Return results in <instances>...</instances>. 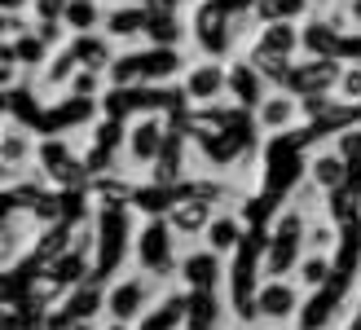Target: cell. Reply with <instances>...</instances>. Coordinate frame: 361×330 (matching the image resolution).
Listing matches in <instances>:
<instances>
[{"instance_id":"cell-9","label":"cell","mask_w":361,"mask_h":330,"mask_svg":"<svg viewBox=\"0 0 361 330\" xmlns=\"http://www.w3.org/2000/svg\"><path fill=\"white\" fill-rule=\"evenodd\" d=\"M40 220H35L31 212H5V225H0V264L13 269L23 264V255L35 251V243H40Z\"/></svg>"},{"instance_id":"cell-27","label":"cell","mask_w":361,"mask_h":330,"mask_svg":"<svg viewBox=\"0 0 361 330\" xmlns=\"http://www.w3.org/2000/svg\"><path fill=\"white\" fill-rule=\"evenodd\" d=\"M106 27V5L102 0H71L66 9V31L71 35H93Z\"/></svg>"},{"instance_id":"cell-26","label":"cell","mask_w":361,"mask_h":330,"mask_svg":"<svg viewBox=\"0 0 361 330\" xmlns=\"http://www.w3.org/2000/svg\"><path fill=\"white\" fill-rule=\"evenodd\" d=\"M247 62L256 66V75H260L269 88H286V84H291V71H295V62L274 58V53H264V49H256V44L247 49Z\"/></svg>"},{"instance_id":"cell-40","label":"cell","mask_w":361,"mask_h":330,"mask_svg":"<svg viewBox=\"0 0 361 330\" xmlns=\"http://www.w3.org/2000/svg\"><path fill=\"white\" fill-rule=\"evenodd\" d=\"M176 5H180V9H194V5H203V0H176Z\"/></svg>"},{"instance_id":"cell-42","label":"cell","mask_w":361,"mask_h":330,"mask_svg":"<svg viewBox=\"0 0 361 330\" xmlns=\"http://www.w3.org/2000/svg\"><path fill=\"white\" fill-rule=\"evenodd\" d=\"M274 330H291V326H274Z\"/></svg>"},{"instance_id":"cell-17","label":"cell","mask_w":361,"mask_h":330,"mask_svg":"<svg viewBox=\"0 0 361 330\" xmlns=\"http://www.w3.org/2000/svg\"><path fill=\"white\" fill-rule=\"evenodd\" d=\"M185 40H190L185 9H150V27H146V44L150 49H180Z\"/></svg>"},{"instance_id":"cell-39","label":"cell","mask_w":361,"mask_h":330,"mask_svg":"<svg viewBox=\"0 0 361 330\" xmlns=\"http://www.w3.org/2000/svg\"><path fill=\"white\" fill-rule=\"evenodd\" d=\"M344 9L353 18V31H361V0H344Z\"/></svg>"},{"instance_id":"cell-30","label":"cell","mask_w":361,"mask_h":330,"mask_svg":"<svg viewBox=\"0 0 361 330\" xmlns=\"http://www.w3.org/2000/svg\"><path fill=\"white\" fill-rule=\"evenodd\" d=\"M286 207H295V212H304L309 220H317V216H326V212H322V207H326V190H322L317 181L304 176L300 185H291V194H286Z\"/></svg>"},{"instance_id":"cell-12","label":"cell","mask_w":361,"mask_h":330,"mask_svg":"<svg viewBox=\"0 0 361 330\" xmlns=\"http://www.w3.org/2000/svg\"><path fill=\"white\" fill-rule=\"evenodd\" d=\"M146 27H150V9H141V5H123V0H115V5H106V35L119 44V49H128L137 40H146Z\"/></svg>"},{"instance_id":"cell-21","label":"cell","mask_w":361,"mask_h":330,"mask_svg":"<svg viewBox=\"0 0 361 330\" xmlns=\"http://www.w3.org/2000/svg\"><path fill=\"white\" fill-rule=\"evenodd\" d=\"M269 93V84L256 75V66H251L247 58L243 62H229V102L243 106V110H256Z\"/></svg>"},{"instance_id":"cell-10","label":"cell","mask_w":361,"mask_h":330,"mask_svg":"<svg viewBox=\"0 0 361 330\" xmlns=\"http://www.w3.org/2000/svg\"><path fill=\"white\" fill-rule=\"evenodd\" d=\"M300 308H304V291L295 282H286V278L282 282H260V291H256V322L282 326V322H295Z\"/></svg>"},{"instance_id":"cell-4","label":"cell","mask_w":361,"mask_h":330,"mask_svg":"<svg viewBox=\"0 0 361 330\" xmlns=\"http://www.w3.org/2000/svg\"><path fill=\"white\" fill-rule=\"evenodd\" d=\"M180 97H185L190 110H207V106H221L229 102V66L225 62H212V58H198L185 66L180 75Z\"/></svg>"},{"instance_id":"cell-16","label":"cell","mask_w":361,"mask_h":330,"mask_svg":"<svg viewBox=\"0 0 361 330\" xmlns=\"http://www.w3.org/2000/svg\"><path fill=\"white\" fill-rule=\"evenodd\" d=\"M71 53H75L80 71H102V75L119 62V44H115L106 31H93V35H71Z\"/></svg>"},{"instance_id":"cell-35","label":"cell","mask_w":361,"mask_h":330,"mask_svg":"<svg viewBox=\"0 0 361 330\" xmlns=\"http://www.w3.org/2000/svg\"><path fill=\"white\" fill-rule=\"evenodd\" d=\"M344 106L361 110V62H344V75H339V93H335Z\"/></svg>"},{"instance_id":"cell-41","label":"cell","mask_w":361,"mask_h":330,"mask_svg":"<svg viewBox=\"0 0 361 330\" xmlns=\"http://www.w3.org/2000/svg\"><path fill=\"white\" fill-rule=\"evenodd\" d=\"M106 330H128V326H106Z\"/></svg>"},{"instance_id":"cell-23","label":"cell","mask_w":361,"mask_h":330,"mask_svg":"<svg viewBox=\"0 0 361 330\" xmlns=\"http://www.w3.org/2000/svg\"><path fill=\"white\" fill-rule=\"evenodd\" d=\"M251 9H256V18H260V27H269V23H304V18H317V9H313V0H251Z\"/></svg>"},{"instance_id":"cell-1","label":"cell","mask_w":361,"mask_h":330,"mask_svg":"<svg viewBox=\"0 0 361 330\" xmlns=\"http://www.w3.org/2000/svg\"><path fill=\"white\" fill-rule=\"evenodd\" d=\"M185 243L172 233L168 216H154V220H141L133 229V260H137V273H146L154 282H176L180 278V251Z\"/></svg>"},{"instance_id":"cell-28","label":"cell","mask_w":361,"mask_h":330,"mask_svg":"<svg viewBox=\"0 0 361 330\" xmlns=\"http://www.w3.org/2000/svg\"><path fill=\"white\" fill-rule=\"evenodd\" d=\"M335 273H339V269H335L331 255H304V264H300V273H295V286L313 295V291H326V286L335 282Z\"/></svg>"},{"instance_id":"cell-38","label":"cell","mask_w":361,"mask_h":330,"mask_svg":"<svg viewBox=\"0 0 361 330\" xmlns=\"http://www.w3.org/2000/svg\"><path fill=\"white\" fill-rule=\"evenodd\" d=\"M339 62H361V31H348L339 40Z\"/></svg>"},{"instance_id":"cell-37","label":"cell","mask_w":361,"mask_h":330,"mask_svg":"<svg viewBox=\"0 0 361 330\" xmlns=\"http://www.w3.org/2000/svg\"><path fill=\"white\" fill-rule=\"evenodd\" d=\"M71 0H31V18L35 23H66Z\"/></svg>"},{"instance_id":"cell-24","label":"cell","mask_w":361,"mask_h":330,"mask_svg":"<svg viewBox=\"0 0 361 330\" xmlns=\"http://www.w3.org/2000/svg\"><path fill=\"white\" fill-rule=\"evenodd\" d=\"M62 308H66V313L71 317H75V322H93L97 313H106V282H84V286H75V291H71V295L62 300Z\"/></svg>"},{"instance_id":"cell-25","label":"cell","mask_w":361,"mask_h":330,"mask_svg":"<svg viewBox=\"0 0 361 330\" xmlns=\"http://www.w3.org/2000/svg\"><path fill=\"white\" fill-rule=\"evenodd\" d=\"M339 247H344V229H339L331 216L309 220V233H304V251H309V255H331V260H335Z\"/></svg>"},{"instance_id":"cell-7","label":"cell","mask_w":361,"mask_h":330,"mask_svg":"<svg viewBox=\"0 0 361 330\" xmlns=\"http://www.w3.org/2000/svg\"><path fill=\"white\" fill-rule=\"evenodd\" d=\"M339 75H344V62L304 58V62H295L286 93H295V97H335L339 93Z\"/></svg>"},{"instance_id":"cell-8","label":"cell","mask_w":361,"mask_h":330,"mask_svg":"<svg viewBox=\"0 0 361 330\" xmlns=\"http://www.w3.org/2000/svg\"><path fill=\"white\" fill-rule=\"evenodd\" d=\"M190 154H194V141L180 133V128H172L164 154H159V163L150 168V185H159V190H180L190 181Z\"/></svg>"},{"instance_id":"cell-13","label":"cell","mask_w":361,"mask_h":330,"mask_svg":"<svg viewBox=\"0 0 361 330\" xmlns=\"http://www.w3.org/2000/svg\"><path fill=\"white\" fill-rule=\"evenodd\" d=\"M304 243H286V238H264V260H260V282H282L295 278L304 264Z\"/></svg>"},{"instance_id":"cell-33","label":"cell","mask_w":361,"mask_h":330,"mask_svg":"<svg viewBox=\"0 0 361 330\" xmlns=\"http://www.w3.org/2000/svg\"><path fill=\"white\" fill-rule=\"evenodd\" d=\"M106 80H111L115 93H128V88H141V53H119V62L106 71Z\"/></svg>"},{"instance_id":"cell-5","label":"cell","mask_w":361,"mask_h":330,"mask_svg":"<svg viewBox=\"0 0 361 330\" xmlns=\"http://www.w3.org/2000/svg\"><path fill=\"white\" fill-rule=\"evenodd\" d=\"M251 123L264 137H282V133H291V128L304 123V102L295 93H286V88H269L264 102L251 110Z\"/></svg>"},{"instance_id":"cell-22","label":"cell","mask_w":361,"mask_h":330,"mask_svg":"<svg viewBox=\"0 0 361 330\" xmlns=\"http://www.w3.org/2000/svg\"><path fill=\"white\" fill-rule=\"evenodd\" d=\"M185 58H180V49H141V80L146 88H159L176 75H185Z\"/></svg>"},{"instance_id":"cell-32","label":"cell","mask_w":361,"mask_h":330,"mask_svg":"<svg viewBox=\"0 0 361 330\" xmlns=\"http://www.w3.org/2000/svg\"><path fill=\"white\" fill-rule=\"evenodd\" d=\"M13 58H18V66H23V71H31V75H40V71L49 66V58H53V49L40 40V35H27V40H18L13 44Z\"/></svg>"},{"instance_id":"cell-20","label":"cell","mask_w":361,"mask_h":330,"mask_svg":"<svg viewBox=\"0 0 361 330\" xmlns=\"http://www.w3.org/2000/svg\"><path fill=\"white\" fill-rule=\"evenodd\" d=\"M251 44L264 49V53H274V58L295 62L304 53V27H295V23H269V27H260V35Z\"/></svg>"},{"instance_id":"cell-15","label":"cell","mask_w":361,"mask_h":330,"mask_svg":"<svg viewBox=\"0 0 361 330\" xmlns=\"http://www.w3.org/2000/svg\"><path fill=\"white\" fill-rule=\"evenodd\" d=\"M221 216L212 203H198V198H176L172 203V212H168V225H172V233L176 238H207V229H212V220Z\"/></svg>"},{"instance_id":"cell-36","label":"cell","mask_w":361,"mask_h":330,"mask_svg":"<svg viewBox=\"0 0 361 330\" xmlns=\"http://www.w3.org/2000/svg\"><path fill=\"white\" fill-rule=\"evenodd\" d=\"M35 31V18L31 9H5V44H18Z\"/></svg>"},{"instance_id":"cell-11","label":"cell","mask_w":361,"mask_h":330,"mask_svg":"<svg viewBox=\"0 0 361 330\" xmlns=\"http://www.w3.org/2000/svg\"><path fill=\"white\" fill-rule=\"evenodd\" d=\"M0 163H5V185L18 176H27L35 163H40V141H35L23 123H9L5 141H0Z\"/></svg>"},{"instance_id":"cell-31","label":"cell","mask_w":361,"mask_h":330,"mask_svg":"<svg viewBox=\"0 0 361 330\" xmlns=\"http://www.w3.org/2000/svg\"><path fill=\"white\" fill-rule=\"evenodd\" d=\"M309 233V216L295 212V207H278L274 220H269V238H286V243H304Z\"/></svg>"},{"instance_id":"cell-3","label":"cell","mask_w":361,"mask_h":330,"mask_svg":"<svg viewBox=\"0 0 361 330\" xmlns=\"http://www.w3.org/2000/svg\"><path fill=\"white\" fill-rule=\"evenodd\" d=\"M168 133L172 123L168 115H141V119H128V145H123V172H146L159 163V154H164L168 145Z\"/></svg>"},{"instance_id":"cell-29","label":"cell","mask_w":361,"mask_h":330,"mask_svg":"<svg viewBox=\"0 0 361 330\" xmlns=\"http://www.w3.org/2000/svg\"><path fill=\"white\" fill-rule=\"evenodd\" d=\"M339 40H344V35H335L326 23H313L304 27V53H309V58H331V62H339Z\"/></svg>"},{"instance_id":"cell-2","label":"cell","mask_w":361,"mask_h":330,"mask_svg":"<svg viewBox=\"0 0 361 330\" xmlns=\"http://www.w3.org/2000/svg\"><path fill=\"white\" fill-rule=\"evenodd\" d=\"M159 286L164 282L146 278V273H123V278H115L106 286V317H111V326H128V322L137 326L154 308Z\"/></svg>"},{"instance_id":"cell-14","label":"cell","mask_w":361,"mask_h":330,"mask_svg":"<svg viewBox=\"0 0 361 330\" xmlns=\"http://www.w3.org/2000/svg\"><path fill=\"white\" fill-rule=\"evenodd\" d=\"M304 176L317 181V185L326 190V198H331L335 190H344L348 181H353V168H348V159L339 154L335 145H331V150L322 145V150H313V154H309V163H304Z\"/></svg>"},{"instance_id":"cell-34","label":"cell","mask_w":361,"mask_h":330,"mask_svg":"<svg viewBox=\"0 0 361 330\" xmlns=\"http://www.w3.org/2000/svg\"><path fill=\"white\" fill-rule=\"evenodd\" d=\"M216 317H221V291H212V295H190V330H212Z\"/></svg>"},{"instance_id":"cell-6","label":"cell","mask_w":361,"mask_h":330,"mask_svg":"<svg viewBox=\"0 0 361 330\" xmlns=\"http://www.w3.org/2000/svg\"><path fill=\"white\" fill-rule=\"evenodd\" d=\"M225 260L216 251H207V247H190L185 255H180V286L190 291V295H212V291H221L225 286Z\"/></svg>"},{"instance_id":"cell-18","label":"cell","mask_w":361,"mask_h":330,"mask_svg":"<svg viewBox=\"0 0 361 330\" xmlns=\"http://www.w3.org/2000/svg\"><path fill=\"white\" fill-rule=\"evenodd\" d=\"M243 243H247V220H243L238 212H221V216L212 220L207 238H203V247L216 251L221 260H233V255L243 251Z\"/></svg>"},{"instance_id":"cell-19","label":"cell","mask_w":361,"mask_h":330,"mask_svg":"<svg viewBox=\"0 0 361 330\" xmlns=\"http://www.w3.org/2000/svg\"><path fill=\"white\" fill-rule=\"evenodd\" d=\"M180 326H190V291H168V295L137 322V330H180Z\"/></svg>"}]
</instances>
